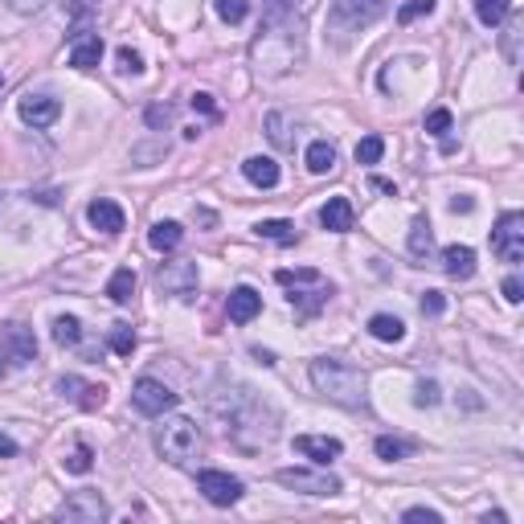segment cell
Returning <instances> with one entry per match:
<instances>
[{"instance_id":"obj_26","label":"cell","mask_w":524,"mask_h":524,"mask_svg":"<svg viewBox=\"0 0 524 524\" xmlns=\"http://www.w3.org/2000/svg\"><path fill=\"white\" fill-rule=\"evenodd\" d=\"M106 295H111V303H131V295H136V270L131 267H119L111 278H106Z\"/></svg>"},{"instance_id":"obj_50","label":"cell","mask_w":524,"mask_h":524,"mask_svg":"<svg viewBox=\"0 0 524 524\" xmlns=\"http://www.w3.org/2000/svg\"><path fill=\"white\" fill-rule=\"evenodd\" d=\"M373 188H377V193H389V196H398V185H393V180H381V176H373Z\"/></svg>"},{"instance_id":"obj_44","label":"cell","mask_w":524,"mask_h":524,"mask_svg":"<svg viewBox=\"0 0 524 524\" xmlns=\"http://www.w3.org/2000/svg\"><path fill=\"white\" fill-rule=\"evenodd\" d=\"M401 520H426V524H442V516L434 512V508H409Z\"/></svg>"},{"instance_id":"obj_1","label":"cell","mask_w":524,"mask_h":524,"mask_svg":"<svg viewBox=\"0 0 524 524\" xmlns=\"http://www.w3.org/2000/svg\"><path fill=\"white\" fill-rule=\"evenodd\" d=\"M250 57L254 70L267 78L295 70V62L303 57V25L295 16V0H267V16L250 45Z\"/></svg>"},{"instance_id":"obj_45","label":"cell","mask_w":524,"mask_h":524,"mask_svg":"<svg viewBox=\"0 0 524 524\" xmlns=\"http://www.w3.org/2000/svg\"><path fill=\"white\" fill-rule=\"evenodd\" d=\"M8 8H13V13H21V16H33V13H41V8H45V0H8Z\"/></svg>"},{"instance_id":"obj_48","label":"cell","mask_w":524,"mask_h":524,"mask_svg":"<svg viewBox=\"0 0 524 524\" xmlns=\"http://www.w3.org/2000/svg\"><path fill=\"white\" fill-rule=\"evenodd\" d=\"M471 209H475L471 196H450V213H471Z\"/></svg>"},{"instance_id":"obj_4","label":"cell","mask_w":524,"mask_h":524,"mask_svg":"<svg viewBox=\"0 0 524 524\" xmlns=\"http://www.w3.org/2000/svg\"><path fill=\"white\" fill-rule=\"evenodd\" d=\"M196 447H201V434H196V422L193 418H164V426H156V450H160V458H168V463L185 467L188 458L196 455Z\"/></svg>"},{"instance_id":"obj_18","label":"cell","mask_w":524,"mask_h":524,"mask_svg":"<svg viewBox=\"0 0 524 524\" xmlns=\"http://www.w3.org/2000/svg\"><path fill=\"white\" fill-rule=\"evenodd\" d=\"M319 226L328 234H348L352 229V201L348 196H328V205L319 209Z\"/></svg>"},{"instance_id":"obj_31","label":"cell","mask_w":524,"mask_h":524,"mask_svg":"<svg viewBox=\"0 0 524 524\" xmlns=\"http://www.w3.org/2000/svg\"><path fill=\"white\" fill-rule=\"evenodd\" d=\"M267 136L275 147H295V136L287 131V115L283 111H270L267 115Z\"/></svg>"},{"instance_id":"obj_20","label":"cell","mask_w":524,"mask_h":524,"mask_svg":"<svg viewBox=\"0 0 524 524\" xmlns=\"http://www.w3.org/2000/svg\"><path fill=\"white\" fill-rule=\"evenodd\" d=\"M442 270H447L450 278H471L475 275V250L471 246H447L442 250Z\"/></svg>"},{"instance_id":"obj_38","label":"cell","mask_w":524,"mask_h":524,"mask_svg":"<svg viewBox=\"0 0 524 524\" xmlns=\"http://www.w3.org/2000/svg\"><path fill=\"white\" fill-rule=\"evenodd\" d=\"M438 401H442V389H438V381H418V389H414V406L430 409V406H438Z\"/></svg>"},{"instance_id":"obj_9","label":"cell","mask_w":524,"mask_h":524,"mask_svg":"<svg viewBox=\"0 0 524 524\" xmlns=\"http://www.w3.org/2000/svg\"><path fill=\"white\" fill-rule=\"evenodd\" d=\"M156 287H160V295H172V299H193L196 262H164V267L156 270Z\"/></svg>"},{"instance_id":"obj_7","label":"cell","mask_w":524,"mask_h":524,"mask_svg":"<svg viewBox=\"0 0 524 524\" xmlns=\"http://www.w3.org/2000/svg\"><path fill=\"white\" fill-rule=\"evenodd\" d=\"M176 401H180L176 393L164 381H156V377H139V381L131 385V406L147 418H160V414H168V409H176Z\"/></svg>"},{"instance_id":"obj_2","label":"cell","mask_w":524,"mask_h":524,"mask_svg":"<svg viewBox=\"0 0 524 524\" xmlns=\"http://www.w3.org/2000/svg\"><path fill=\"white\" fill-rule=\"evenodd\" d=\"M307 373H311V385H316L328 401H336V406H344V409H365L368 381H365V373H360L357 365H348V360H332V357H319V360H311Z\"/></svg>"},{"instance_id":"obj_34","label":"cell","mask_w":524,"mask_h":524,"mask_svg":"<svg viewBox=\"0 0 524 524\" xmlns=\"http://www.w3.org/2000/svg\"><path fill=\"white\" fill-rule=\"evenodd\" d=\"M520 33H524V25H520V16H512L508 13V29H504V57L508 62H520Z\"/></svg>"},{"instance_id":"obj_51","label":"cell","mask_w":524,"mask_h":524,"mask_svg":"<svg viewBox=\"0 0 524 524\" xmlns=\"http://www.w3.org/2000/svg\"><path fill=\"white\" fill-rule=\"evenodd\" d=\"M254 352V360H262V365H275V352H267V348H250Z\"/></svg>"},{"instance_id":"obj_36","label":"cell","mask_w":524,"mask_h":524,"mask_svg":"<svg viewBox=\"0 0 524 524\" xmlns=\"http://www.w3.org/2000/svg\"><path fill=\"white\" fill-rule=\"evenodd\" d=\"M450 123H455V119H450V111H447V106H434V111L430 115H426V123H422V127H426V136H447V131H450Z\"/></svg>"},{"instance_id":"obj_47","label":"cell","mask_w":524,"mask_h":524,"mask_svg":"<svg viewBox=\"0 0 524 524\" xmlns=\"http://www.w3.org/2000/svg\"><path fill=\"white\" fill-rule=\"evenodd\" d=\"M98 5H103V0H70V13L74 16H95Z\"/></svg>"},{"instance_id":"obj_3","label":"cell","mask_w":524,"mask_h":524,"mask_svg":"<svg viewBox=\"0 0 524 524\" xmlns=\"http://www.w3.org/2000/svg\"><path fill=\"white\" fill-rule=\"evenodd\" d=\"M275 278L287 287V299H291V307L299 311V316H316L319 307H324L328 299H332V283H328L319 270L311 267H299V270H275Z\"/></svg>"},{"instance_id":"obj_32","label":"cell","mask_w":524,"mask_h":524,"mask_svg":"<svg viewBox=\"0 0 524 524\" xmlns=\"http://www.w3.org/2000/svg\"><path fill=\"white\" fill-rule=\"evenodd\" d=\"M106 344H111V352H119V357H131L136 352V332H131V324H115L111 336H106Z\"/></svg>"},{"instance_id":"obj_13","label":"cell","mask_w":524,"mask_h":524,"mask_svg":"<svg viewBox=\"0 0 524 524\" xmlns=\"http://www.w3.org/2000/svg\"><path fill=\"white\" fill-rule=\"evenodd\" d=\"M70 41H74V45H70V66H74V70H95L98 57H103V37H98V33L78 29Z\"/></svg>"},{"instance_id":"obj_11","label":"cell","mask_w":524,"mask_h":524,"mask_svg":"<svg viewBox=\"0 0 524 524\" xmlns=\"http://www.w3.org/2000/svg\"><path fill=\"white\" fill-rule=\"evenodd\" d=\"M57 393L62 398H70L74 406H82V409H103V401H106V389L103 385H90V381H82V377H57Z\"/></svg>"},{"instance_id":"obj_54","label":"cell","mask_w":524,"mask_h":524,"mask_svg":"<svg viewBox=\"0 0 524 524\" xmlns=\"http://www.w3.org/2000/svg\"><path fill=\"white\" fill-rule=\"evenodd\" d=\"M0 90H5V74H0Z\"/></svg>"},{"instance_id":"obj_23","label":"cell","mask_w":524,"mask_h":524,"mask_svg":"<svg viewBox=\"0 0 524 524\" xmlns=\"http://www.w3.org/2000/svg\"><path fill=\"white\" fill-rule=\"evenodd\" d=\"M409 254H414L418 262H426L434 254V229L426 217H418L414 226H409Z\"/></svg>"},{"instance_id":"obj_37","label":"cell","mask_w":524,"mask_h":524,"mask_svg":"<svg viewBox=\"0 0 524 524\" xmlns=\"http://www.w3.org/2000/svg\"><path fill=\"white\" fill-rule=\"evenodd\" d=\"M430 13H434V0H406V5L398 8V21L409 25V21H418V16H430Z\"/></svg>"},{"instance_id":"obj_5","label":"cell","mask_w":524,"mask_h":524,"mask_svg":"<svg viewBox=\"0 0 524 524\" xmlns=\"http://www.w3.org/2000/svg\"><path fill=\"white\" fill-rule=\"evenodd\" d=\"M491 250L499 262H520L524 258V213L508 209L499 213L496 229H491Z\"/></svg>"},{"instance_id":"obj_49","label":"cell","mask_w":524,"mask_h":524,"mask_svg":"<svg viewBox=\"0 0 524 524\" xmlns=\"http://www.w3.org/2000/svg\"><path fill=\"white\" fill-rule=\"evenodd\" d=\"M13 455H16V442L8 434H0V458H13Z\"/></svg>"},{"instance_id":"obj_8","label":"cell","mask_w":524,"mask_h":524,"mask_svg":"<svg viewBox=\"0 0 524 524\" xmlns=\"http://www.w3.org/2000/svg\"><path fill=\"white\" fill-rule=\"evenodd\" d=\"M196 491H201L205 499H209V504H217V508H229V504H237V499H242V479H237V475H229V471H201L196 475Z\"/></svg>"},{"instance_id":"obj_30","label":"cell","mask_w":524,"mask_h":524,"mask_svg":"<svg viewBox=\"0 0 524 524\" xmlns=\"http://www.w3.org/2000/svg\"><path fill=\"white\" fill-rule=\"evenodd\" d=\"M54 340L62 344V348H78V340H82V324L74 316H57L54 319Z\"/></svg>"},{"instance_id":"obj_16","label":"cell","mask_w":524,"mask_h":524,"mask_svg":"<svg viewBox=\"0 0 524 524\" xmlns=\"http://www.w3.org/2000/svg\"><path fill=\"white\" fill-rule=\"evenodd\" d=\"M385 13V0H336V16L348 25H373Z\"/></svg>"},{"instance_id":"obj_52","label":"cell","mask_w":524,"mask_h":524,"mask_svg":"<svg viewBox=\"0 0 524 524\" xmlns=\"http://www.w3.org/2000/svg\"><path fill=\"white\" fill-rule=\"evenodd\" d=\"M504 520H508L504 512H488V516H483V524H504Z\"/></svg>"},{"instance_id":"obj_24","label":"cell","mask_w":524,"mask_h":524,"mask_svg":"<svg viewBox=\"0 0 524 524\" xmlns=\"http://www.w3.org/2000/svg\"><path fill=\"white\" fill-rule=\"evenodd\" d=\"M254 234H258V237H270V242H278V246H291V242H299V229H295L291 221H283V217L258 221V226H254Z\"/></svg>"},{"instance_id":"obj_27","label":"cell","mask_w":524,"mask_h":524,"mask_svg":"<svg viewBox=\"0 0 524 524\" xmlns=\"http://www.w3.org/2000/svg\"><path fill=\"white\" fill-rule=\"evenodd\" d=\"M303 160H307V168L316 172V176H324V172L336 168V147L328 144V139H316V144L307 147V156H303Z\"/></svg>"},{"instance_id":"obj_12","label":"cell","mask_w":524,"mask_h":524,"mask_svg":"<svg viewBox=\"0 0 524 524\" xmlns=\"http://www.w3.org/2000/svg\"><path fill=\"white\" fill-rule=\"evenodd\" d=\"M16 115H21V123H29V127H49V123H57V115H62V103L49 95H25Z\"/></svg>"},{"instance_id":"obj_53","label":"cell","mask_w":524,"mask_h":524,"mask_svg":"<svg viewBox=\"0 0 524 524\" xmlns=\"http://www.w3.org/2000/svg\"><path fill=\"white\" fill-rule=\"evenodd\" d=\"M0 377H5V357H0Z\"/></svg>"},{"instance_id":"obj_15","label":"cell","mask_w":524,"mask_h":524,"mask_svg":"<svg viewBox=\"0 0 524 524\" xmlns=\"http://www.w3.org/2000/svg\"><path fill=\"white\" fill-rule=\"evenodd\" d=\"M295 450L299 455H307L311 463H332V458H340V438H328V434H299L295 438Z\"/></svg>"},{"instance_id":"obj_17","label":"cell","mask_w":524,"mask_h":524,"mask_svg":"<svg viewBox=\"0 0 524 524\" xmlns=\"http://www.w3.org/2000/svg\"><path fill=\"white\" fill-rule=\"evenodd\" d=\"M5 340H8V352H13L16 365H29V360H37V336L29 332L25 324H5Z\"/></svg>"},{"instance_id":"obj_14","label":"cell","mask_w":524,"mask_h":524,"mask_svg":"<svg viewBox=\"0 0 524 524\" xmlns=\"http://www.w3.org/2000/svg\"><path fill=\"white\" fill-rule=\"evenodd\" d=\"M258 311H262V295L254 291V287H234V291H229V303H226L229 324H250Z\"/></svg>"},{"instance_id":"obj_42","label":"cell","mask_w":524,"mask_h":524,"mask_svg":"<svg viewBox=\"0 0 524 524\" xmlns=\"http://www.w3.org/2000/svg\"><path fill=\"white\" fill-rule=\"evenodd\" d=\"M447 311V299H442V291H426L422 295V316H442Z\"/></svg>"},{"instance_id":"obj_46","label":"cell","mask_w":524,"mask_h":524,"mask_svg":"<svg viewBox=\"0 0 524 524\" xmlns=\"http://www.w3.org/2000/svg\"><path fill=\"white\" fill-rule=\"evenodd\" d=\"M504 299H508V303H520V299H524V287H520V278H516V275L504 278Z\"/></svg>"},{"instance_id":"obj_33","label":"cell","mask_w":524,"mask_h":524,"mask_svg":"<svg viewBox=\"0 0 524 524\" xmlns=\"http://www.w3.org/2000/svg\"><path fill=\"white\" fill-rule=\"evenodd\" d=\"M213 8L226 25H242L250 16V0H213Z\"/></svg>"},{"instance_id":"obj_35","label":"cell","mask_w":524,"mask_h":524,"mask_svg":"<svg viewBox=\"0 0 524 524\" xmlns=\"http://www.w3.org/2000/svg\"><path fill=\"white\" fill-rule=\"evenodd\" d=\"M385 156V139L381 136H365L357 144V164H377Z\"/></svg>"},{"instance_id":"obj_28","label":"cell","mask_w":524,"mask_h":524,"mask_svg":"<svg viewBox=\"0 0 524 524\" xmlns=\"http://www.w3.org/2000/svg\"><path fill=\"white\" fill-rule=\"evenodd\" d=\"M508 13H512V0H475V16H479V25H488V29L504 25Z\"/></svg>"},{"instance_id":"obj_22","label":"cell","mask_w":524,"mask_h":524,"mask_svg":"<svg viewBox=\"0 0 524 524\" xmlns=\"http://www.w3.org/2000/svg\"><path fill=\"white\" fill-rule=\"evenodd\" d=\"M180 237H185V229L176 226V221H156L152 234H147V242H152V250L160 254H172L180 246Z\"/></svg>"},{"instance_id":"obj_21","label":"cell","mask_w":524,"mask_h":524,"mask_svg":"<svg viewBox=\"0 0 524 524\" xmlns=\"http://www.w3.org/2000/svg\"><path fill=\"white\" fill-rule=\"evenodd\" d=\"M242 176L250 180L254 188H275L278 185V164L270 160V156H250V160L242 164Z\"/></svg>"},{"instance_id":"obj_40","label":"cell","mask_w":524,"mask_h":524,"mask_svg":"<svg viewBox=\"0 0 524 524\" xmlns=\"http://www.w3.org/2000/svg\"><path fill=\"white\" fill-rule=\"evenodd\" d=\"M90 467H95V455H90V447H78L70 458H66V471H74V475H86Z\"/></svg>"},{"instance_id":"obj_25","label":"cell","mask_w":524,"mask_h":524,"mask_svg":"<svg viewBox=\"0 0 524 524\" xmlns=\"http://www.w3.org/2000/svg\"><path fill=\"white\" fill-rule=\"evenodd\" d=\"M368 332H373L377 340H385V344H398L401 336H406V324H401L398 316H389V311H377V316L368 319Z\"/></svg>"},{"instance_id":"obj_41","label":"cell","mask_w":524,"mask_h":524,"mask_svg":"<svg viewBox=\"0 0 524 524\" xmlns=\"http://www.w3.org/2000/svg\"><path fill=\"white\" fill-rule=\"evenodd\" d=\"M147 127H168L172 123V106H164V103H156V106H147Z\"/></svg>"},{"instance_id":"obj_19","label":"cell","mask_w":524,"mask_h":524,"mask_svg":"<svg viewBox=\"0 0 524 524\" xmlns=\"http://www.w3.org/2000/svg\"><path fill=\"white\" fill-rule=\"evenodd\" d=\"M86 221L95 229H103V234H119L123 229V209L115 201H106V196H98V201H90V209H86Z\"/></svg>"},{"instance_id":"obj_29","label":"cell","mask_w":524,"mask_h":524,"mask_svg":"<svg viewBox=\"0 0 524 524\" xmlns=\"http://www.w3.org/2000/svg\"><path fill=\"white\" fill-rule=\"evenodd\" d=\"M373 450H377V458H385V463H398V458H406L409 450H414V442L393 438V434H381V438L373 442Z\"/></svg>"},{"instance_id":"obj_43","label":"cell","mask_w":524,"mask_h":524,"mask_svg":"<svg viewBox=\"0 0 524 524\" xmlns=\"http://www.w3.org/2000/svg\"><path fill=\"white\" fill-rule=\"evenodd\" d=\"M193 106H196V111H205L209 119H217V103H213L209 90H196V95H193Z\"/></svg>"},{"instance_id":"obj_10","label":"cell","mask_w":524,"mask_h":524,"mask_svg":"<svg viewBox=\"0 0 524 524\" xmlns=\"http://www.w3.org/2000/svg\"><path fill=\"white\" fill-rule=\"evenodd\" d=\"M106 499L98 491H74L62 508H57V520H74V524H103L106 520Z\"/></svg>"},{"instance_id":"obj_6","label":"cell","mask_w":524,"mask_h":524,"mask_svg":"<svg viewBox=\"0 0 524 524\" xmlns=\"http://www.w3.org/2000/svg\"><path fill=\"white\" fill-rule=\"evenodd\" d=\"M275 479L303 496H340V479L328 471H311V467H283V471H275Z\"/></svg>"},{"instance_id":"obj_39","label":"cell","mask_w":524,"mask_h":524,"mask_svg":"<svg viewBox=\"0 0 524 524\" xmlns=\"http://www.w3.org/2000/svg\"><path fill=\"white\" fill-rule=\"evenodd\" d=\"M115 62H119V66H115L119 74H139V70H144V57H139L136 49H127V45H123L119 54H115Z\"/></svg>"}]
</instances>
